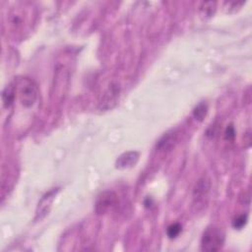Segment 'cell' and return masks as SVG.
Instances as JSON below:
<instances>
[{"label": "cell", "mask_w": 252, "mask_h": 252, "mask_svg": "<svg viewBox=\"0 0 252 252\" xmlns=\"http://www.w3.org/2000/svg\"><path fill=\"white\" fill-rule=\"evenodd\" d=\"M15 86L22 106L27 109L32 108L36 104L39 96L36 83L29 78H22L16 82Z\"/></svg>", "instance_id": "2"}, {"label": "cell", "mask_w": 252, "mask_h": 252, "mask_svg": "<svg viewBox=\"0 0 252 252\" xmlns=\"http://www.w3.org/2000/svg\"><path fill=\"white\" fill-rule=\"evenodd\" d=\"M16 86L13 85V84H10L8 85L2 92V102H3V106L6 109H9L15 100L16 97Z\"/></svg>", "instance_id": "9"}, {"label": "cell", "mask_w": 252, "mask_h": 252, "mask_svg": "<svg viewBox=\"0 0 252 252\" xmlns=\"http://www.w3.org/2000/svg\"><path fill=\"white\" fill-rule=\"evenodd\" d=\"M247 223V215L245 214H242V215H239L238 217H236L233 222H232V226L234 229H242Z\"/></svg>", "instance_id": "13"}, {"label": "cell", "mask_w": 252, "mask_h": 252, "mask_svg": "<svg viewBox=\"0 0 252 252\" xmlns=\"http://www.w3.org/2000/svg\"><path fill=\"white\" fill-rule=\"evenodd\" d=\"M225 137L227 140H233L235 137V130L232 125H228L226 132H225Z\"/></svg>", "instance_id": "14"}, {"label": "cell", "mask_w": 252, "mask_h": 252, "mask_svg": "<svg viewBox=\"0 0 252 252\" xmlns=\"http://www.w3.org/2000/svg\"><path fill=\"white\" fill-rule=\"evenodd\" d=\"M32 16L33 11L31 7L26 6L25 3H16L15 6L7 11L6 26L12 33L24 32Z\"/></svg>", "instance_id": "1"}, {"label": "cell", "mask_w": 252, "mask_h": 252, "mask_svg": "<svg viewBox=\"0 0 252 252\" xmlns=\"http://www.w3.org/2000/svg\"><path fill=\"white\" fill-rule=\"evenodd\" d=\"M209 189H210L209 181L205 178L201 179L198 182V183L196 184L195 189H194V200H195L196 204H199V203L205 201V198L208 195Z\"/></svg>", "instance_id": "8"}, {"label": "cell", "mask_w": 252, "mask_h": 252, "mask_svg": "<svg viewBox=\"0 0 252 252\" xmlns=\"http://www.w3.org/2000/svg\"><path fill=\"white\" fill-rule=\"evenodd\" d=\"M58 192H59V188H53L43 196V198L39 202L37 212H36V220L37 221L44 219L49 213L51 204L53 203V200Z\"/></svg>", "instance_id": "5"}, {"label": "cell", "mask_w": 252, "mask_h": 252, "mask_svg": "<svg viewBox=\"0 0 252 252\" xmlns=\"http://www.w3.org/2000/svg\"><path fill=\"white\" fill-rule=\"evenodd\" d=\"M179 139V132L176 129L165 132L158 141L157 149L160 152H166L172 150Z\"/></svg>", "instance_id": "6"}, {"label": "cell", "mask_w": 252, "mask_h": 252, "mask_svg": "<svg viewBox=\"0 0 252 252\" xmlns=\"http://www.w3.org/2000/svg\"><path fill=\"white\" fill-rule=\"evenodd\" d=\"M139 156L140 154L136 151H129L120 155L115 162L116 169L125 170V169H129V167H132L137 163L139 160Z\"/></svg>", "instance_id": "7"}, {"label": "cell", "mask_w": 252, "mask_h": 252, "mask_svg": "<svg viewBox=\"0 0 252 252\" xmlns=\"http://www.w3.org/2000/svg\"><path fill=\"white\" fill-rule=\"evenodd\" d=\"M225 243V232L217 226L208 227L201 238V249L203 251H219Z\"/></svg>", "instance_id": "3"}, {"label": "cell", "mask_w": 252, "mask_h": 252, "mask_svg": "<svg viewBox=\"0 0 252 252\" xmlns=\"http://www.w3.org/2000/svg\"><path fill=\"white\" fill-rule=\"evenodd\" d=\"M118 201L117 195L114 191L102 192L96 201V212L98 215H104L116 206Z\"/></svg>", "instance_id": "4"}, {"label": "cell", "mask_w": 252, "mask_h": 252, "mask_svg": "<svg viewBox=\"0 0 252 252\" xmlns=\"http://www.w3.org/2000/svg\"><path fill=\"white\" fill-rule=\"evenodd\" d=\"M182 231H183V226L179 223H175L167 228L166 233L170 238H176L181 234Z\"/></svg>", "instance_id": "12"}, {"label": "cell", "mask_w": 252, "mask_h": 252, "mask_svg": "<svg viewBox=\"0 0 252 252\" xmlns=\"http://www.w3.org/2000/svg\"><path fill=\"white\" fill-rule=\"evenodd\" d=\"M217 3L213 1H207L203 2L200 6V13L203 17H212L214 13L216 12Z\"/></svg>", "instance_id": "10"}, {"label": "cell", "mask_w": 252, "mask_h": 252, "mask_svg": "<svg viewBox=\"0 0 252 252\" xmlns=\"http://www.w3.org/2000/svg\"><path fill=\"white\" fill-rule=\"evenodd\" d=\"M208 113V106L206 103H200L194 110H193V116L196 120L202 121Z\"/></svg>", "instance_id": "11"}, {"label": "cell", "mask_w": 252, "mask_h": 252, "mask_svg": "<svg viewBox=\"0 0 252 252\" xmlns=\"http://www.w3.org/2000/svg\"><path fill=\"white\" fill-rule=\"evenodd\" d=\"M66 75H67L66 73H65V74H63V78H68ZM58 77H61V78H62V75H59V74H57V77H56V78H58Z\"/></svg>", "instance_id": "15"}]
</instances>
